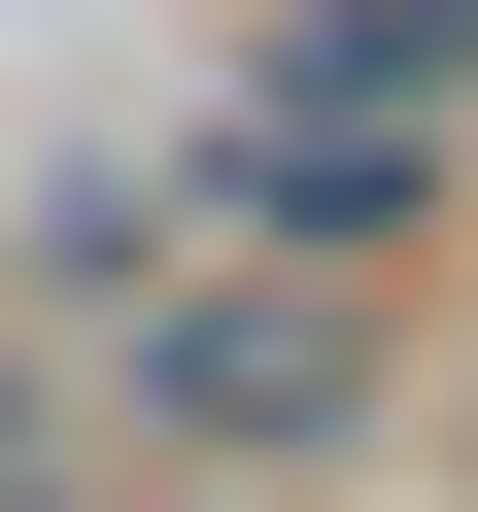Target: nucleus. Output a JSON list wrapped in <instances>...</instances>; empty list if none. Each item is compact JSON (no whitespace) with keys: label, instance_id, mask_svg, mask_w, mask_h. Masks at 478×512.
<instances>
[{"label":"nucleus","instance_id":"1","mask_svg":"<svg viewBox=\"0 0 478 512\" xmlns=\"http://www.w3.org/2000/svg\"><path fill=\"white\" fill-rule=\"evenodd\" d=\"M103 410H137L171 478H342V444H376V274H239V239H205V274L103 342Z\"/></svg>","mask_w":478,"mask_h":512},{"label":"nucleus","instance_id":"2","mask_svg":"<svg viewBox=\"0 0 478 512\" xmlns=\"http://www.w3.org/2000/svg\"><path fill=\"white\" fill-rule=\"evenodd\" d=\"M205 239H239V274H376V239H444V137H376V103H239V137H205Z\"/></svg>","mask_w":478,"mask_h":512},{"label":"nucleus","instance_id":"3","mask_svg":"<svg viewBox=\"0 0 478 512\" xmlns=\"http://www.w3.org/2000/svg\"><path fill=\"white\" fill-rule=\"evenodd\" d=\"M239 103H376V137H444V103H478V0H274Z\"/></svg>","mask_w":478,"mask_h":512},{"label":"nucleus","instance_id":"4","mask_svg":"<svg viewBox=\"0 0 478 512\" xmlns=\"http://www.w3.org/2000/svg\"><path fill=\"white\" fill-rule=\"evenodd\" d=\"M0 512H103V478H0Z\"/></svg>","mask_w":478,"mask_h":512}]
</instances>
